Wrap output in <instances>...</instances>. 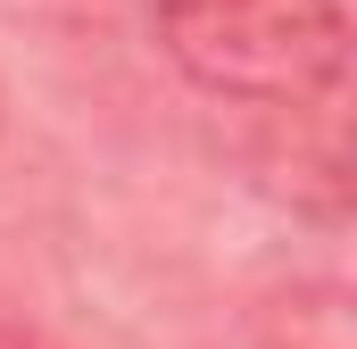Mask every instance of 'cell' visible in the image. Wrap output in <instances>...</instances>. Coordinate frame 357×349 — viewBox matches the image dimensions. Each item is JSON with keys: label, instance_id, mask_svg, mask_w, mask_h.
<instances>
[{"label": "cell", "instance_id": "obj_1", "mask_svg": "<svg viewBox=\"0 0 357 349\" xmlns=\"http://www.w3.org/2000/svg\"><path fill=\"white\" fill-rule=\"evenodd\" d=\"M158 42L199 91L307 108L349 67L341 0H167Z\"/></svg>", "mask_w": 357, "mask_h": 349}]
</instances>
